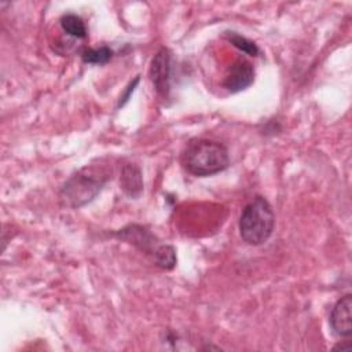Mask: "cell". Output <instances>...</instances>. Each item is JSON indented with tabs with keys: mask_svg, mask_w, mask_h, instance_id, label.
Listing matches in <instances>:
<instances>
[{
	"mask_svg": "<svg viewBox=\"0 0 352 352\" xmlns=\"http://www.w3.org/2000/svg\"><path fill=\"white\" fill-rule=\"evenodd\" d=\"M110 175L111 169L103 161L85 165L63 183L59 191L60 202L73 209L89 204L111 179Z\"/></svg>",
	"mask_w": 352,
	"mask_h": 352,
	"instance_id": "cell-1",
	"label": "cell"
},
{
	"mask_svg": "<svg viewBox=\"0 0 352 352\" xmlns=\"http://www.w3.org/2000/svg\"><path fill=\"white\" fill-rule=\"evenodd\" d=\"M183 168L198 177H206L223 172L230 165V154L224 144L209 140H191L182 153Z\"/></svg>",
	"mask_w": 352,
	"mask_h": 352,
	"instance_id": "cell-2",
	"label": "cell"
},
{
	"mask_svg": "<svg viewBox=\"0 0 352 352\" xmlns=\"http://www.w3.org/2000/svg\"><path fill=\"white\" fill-rule=\"evenodd\" d=\"M241 238L252 246L265 243L275 228V213L264 197H254L242 209L239 223Z\"/></svg>",
	"mask_w": 352,
	"mask_h": 352,
	"instance_id": "cell-3",
	"label": "cell"
},
{
	"mask_svg": "<svg viewBox=\"0 0 352 352\" xmlns=\"http://www.w3.org/2000/svg\"><path fill=\"white\" fill-rule=\"evenodd\" d=\"M172 74V54L168 48L162 47L153 58L150 65V80L158 94L166 96L170 89Z\"/></svg>",
	"mask_w": 352,
	"mask_h": 352,
	"instance_id": "cell-4",
	"label": "cell"
},
{
	"mask_svg": "<svg viewBox=\"0 0 352 352\" xmlns=\"http://www.w3.org/2000/svg\"><path fill=\"white\" fill-rule=\"evenodd\" d=\"M254 81V67L246 58H238L228 67L223 85L231 94L249 88Z\"/></svg>",
	"mask_w": 352,
	"mask_h": 352,
	"instance_id": "cell-5",
	"label": "cell"
},
{
	"mask_svg": "<svg viewBox=\"0 0 352 352\" xmlns=\"http://www.w3.org/2000/svg\"><path fill=\"white\" fill-rule=\"evenodd\" d=\"M330 327L340 338H349L352 334V296L345 294L333 307L330 312Z\"/></svg>",
	"mask_w": 352,
	"mask_h": 352,
	"instance_id": "cell-6",
	"label": "cell"
},
{
	"mask_svg": "<svg viewBox=\"0 0 352 352\" xmlns=\"http://www.w3.org/2000/svg\"><path fill=\"white\" fill-rule=\"evenodd\" d=\"M118 239L128 242L146 253H154L157 249V238L146 227L140 224H128L114 234Z\"/></svg>",
	"mask_w": 352,
	"mask_h": 352,
	"instance_id": "cell-7",
	"label": "cell"
},
{
	"mask_svg": "<svg viewBox=\"0 0 352 352\" xmlns=\"http://www.w3.org/2000/svg\"><path fill=\"white\" fill-rule=\"evenodd\" d=\"M120 186L125 195H128L132 199H136L143 192V176L142 170L135 164H124L121 168V176H120Z\"/></svg>",
	"mask_w": 352,
	"mask_h": 352,
	"instance_id": "cell-8",
	"label": "cell"
},
{
	"mask_svg": "<svg viewBox=\"0 0 352 352\" xmlns=\"http://www.w3.org/2000/svg\"><path fill=\"white\" fill-rule=\"evenodd\" d=\"M60 28L62 30L74 37V38H85L87 37V28L84 21L81 19V16L76 15V14H65L60 21Z\"/></svg>",
	"mask_w": 352,
	"mask_h": 352,
	"instance_id": "cell-9",
	"label": "cell"
},
{
	"mask_svg": "<svg viewBox=\"0 0 352 352\" xmlns=\"http://www.w3.org/2000/svg\"><path fill=\"white\" fill-rule=\"evenodd\" d=\"M155 265L162 270H173L176 265V250L172 245H158L153 253Z\"/></svg>",
	"mask_w": 352,
	"mask_h": 352,
	"instance_id": "cell-10",
	"label": "cell"
},
{
	"mask_svg": "<svg viewBox=\"0 0 352 352\" xmlns=\"http://www.w3.org/2000/svg\"><path fill=\"white\" fill-rule=\"evenodd\" d=\"M113 58V50L107 45L99 48H85L81 52V59L84 63L91 65H104Z\"/></svg>",
	"mask_w": 352,
	"mask_h": 352,
	"instance_id": "cell-11",
	"label": "cell"
},
{
	"mask_svg": "<svg viewBox=\"0 0 352 352\" xmlns=\"http://www.w3.org/2000/svg\"><path fill=\"white\" fill-rule=\"evenodd\" d=\"M224 37L235 47L238 48L239 51H242L243 54L246 55H250V56H256L258 54V47L254 41L238 34L236 32H226Z\"/></svg>",
	"mask_w": 352,
	"mask_h": 352,
	"instance_id": "cell-12",
	"label": "cell"
},
{
	"mask_svg": "<svg viewBox=\"0 0 352 352\" xmlns=\"http://www.w3.org/2000/svg\"><path fill=\"white\" fill-rule=\"evenodd\" d=\"M138 82H139V76L133 80V82H131L128 87H126V91L120 96V102H118V107H121V106H124L126 102H128V99H129V96H131V94L133 92V89H135V87L138 85Z\"/></svg>",
	"mask_w": 352,
	"mask_h": 352,
	"instance_id": "cell-13",
	"label": "cell"
},
{
	"mask_svg": "<svg viewBox=\"0 0 352 352\" xmlns=\"http://www.w3.org/2000/svg\"><path fill=\"white\" fill-rule=\"evenodd\" d=\"M334 349H341V351H349V349H351V342L348 341V338H345V341H342V342L337 344V345L334 346Z\"/></svg>",
	"mask_w": 352,
	"mask_h": 352,
	"instance_id": "cell-14",
	"label": "cell"
}]
</instances>
